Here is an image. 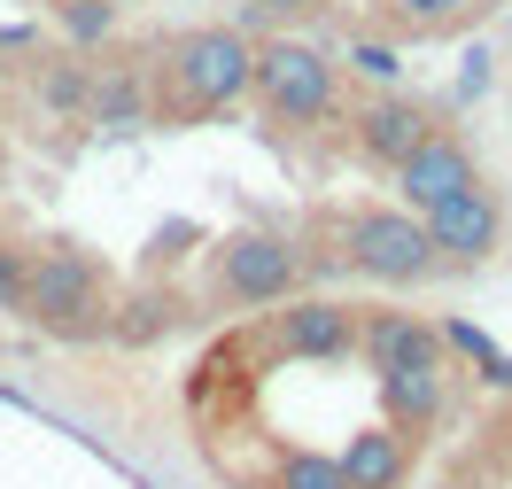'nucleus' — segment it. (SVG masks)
Returning <instances> with one entry per match:
<instances>
[{
    "label": "nucleus",
    "mask_w": 512,
    "mask_h": 489,
    "mask_svg": "<svg viewBox=\"0 0 512 489\" xmlns=\"http://www.w3.org/2000/svg\"><path fill=\"white\" fill-rule=\"evenodd\" d=\"M256 70V39L233 32V24H194V32H171L148 55V94L171 125H202V117H225L233 101L249 94Z\"/></svg>",
    "instance_id": "obj_1"
},
{
    "label": "nucleus",
    "mask_w": 512,
    "mask_h": 489,
    "mask_svg": "<svg viewBox=\"0 0 512 489\" xmlns=\"http://www.w3.org/2000/svg\"><path fill=\"white\" fill-rule=\"evenodd\" d=\"M249 94L280 132H319V125H334V117L350 109L342 63L319 55V47H303V39H264V47H256Z\"/></svg>",
    "instance_id": "obj_2"
},
{
    "label": "nucleus",
    "mask_w": 512,
    "mask_h": 489,
    "mask_svg": "<svg viewBox=\"0 0 512 489\" xmlns=\"http://www.w3.org/2000/svg\"><path fill=\"white\" fill-rule=\"evenodd\" d=\"M24 319L47 342H101L117 326L109 303V272L86 249H39L32 257V288H24Z\"/></svg>",
    "instance_id": "obj_3"
},
{
    "label": "nucleus",
    "mask_w": 512,
    "mask_h": 489,
    "mask_svg": "<svg viewBox=\"0 0 512 489\" xmlns=\"http://www.w3.org/2000/svg\"><path fill=\"white\" fill-rule=\"evenodd\" d=\"M342 257H350V272L381 280V288H427L443 272L435 241H427V218L419 210H388V202H365V210L342 218Z\"/></svg>",
    "instance_id": "obj_4"
},
{
    "label": "nucleus",
    "mask_w": 512,
    "mask_h": 489,
    "mask_svg": "<svg viewBox=\"0 0 512 489\" xmlns=\"http://www.w3.org/2000/svg\"><path fill=\"white\" fill-rule=\"evenodd\" d=\"M303 288V249H295L288 233L272 226H249L233 233V241H218V295L225 303H288V295Z\"/></svg>",
    "instance_id": "obj_5"
},
{
    "label": "nucleus",
    "mask_w": 512,
    "mask_h": 489,
    "mask_svg": "<svg viewBox=\"0 0 512 489\" xmlns=\"http://www.w3.org/2000/svg\"><path fill=\"white\" fill-rule=\"evenodd\" d=\"M419 218H427V241H435V257H443L450 272H474V264H489L505 249V195H497L489 179H474L466 195L435 202V210H419Z\"/></svg>",
    "instance_id": "obj_6"
},
{
    "label": "nucleus",
    "mask_w": 512,
    "mask_h": 489,
    "mask_svg": "<svg viewBox=\"0 0 512 489\" xmlns=\"http://www.w3.org/2000/svg\"><path fill=\"white\" fill-rule=\"evenodd\" d=\"M435 125H443V109L412 101V94H365L357 109H342V132H350L357 163H373V171H396Z\"/></svg>",
    "instance_id": "obj_7"
},
{
    "label": "nucleus",
    "mask_w": 512,
    "mask_h": 489,
    "mask_svg": "<svg viewBox=\"0 0 512 489\" xmlns=\"http://www.w3.org/2000/svg\"><path fill=\"white\" fill-rule=\"evenodd\" d=\"M474 179H481V156H474V140H466L458 125H435L412 156L396 163V195H404V210H435V202L466 195Z\"/></svg>",
    "instance_id": "obj_8"
},
{
    "label": "nucleus",
    "mask_w": 512,
    "mask_h": 489,
    "mask_svg": "<svg viewBox=\"0 0 512 489\" xmlns=\"http://www.w3.org/2000/svg\"><path fill=\"white\" fill-rule=\"evenodd\" d=\"M272 342H280V358H350L357 350V311L350 303H326V295H303V303H288L280 319H272Z\"/></svg>",
    "instance_id": "obj_9"
},
{
    "label": "nucleus",
    "mask_w": 512,
    "mask_h": 489,
    "mask_svg": "<svg viewBox=\"0 0 512 489\" xmlns=\"http://www.w3.org/2000/svg\"><path fill=\"white\" fill-rule=\"evenodd\" d=\"M357 350L373 358V373L388 365H443V334L412 311H357Z\"/></svg>",
    "instance_id": "obj_10"
},
{
    "label": "nucleus",
    "mask_w": 512,
    "mask_h": 489,
    "mask_svg": "<svg viewBox=\"0 0 512 489\" xmlns=\"http://www.w3.org/2000/svg\"><path fill=\"white\" fill-rule=\"evenodd\" d=\"M412 474V435L404 427H357L342 443V482L350 489H404Z\"/></svg>",
    "instance_id": "obj_11"
},
{
    "label": "nucleus",
    "mask_w": 512,
    "mask_h": 489,
    "mask_svg": "<svg viewBox=\"0 0 512 489\" xmlns=\"http://www.w3.org/2000/svg\"><path fill=\"white\" fill-rule=\"evenodd\" d=\"M381 412H388V427H404V435L435 427L443 420V365H388L381 373Z\"/></svg>",
    "instance_id": "obj_12"
},
{
    "label": "nucleus",
    "mask_w": 512,
    "mask_h": 489,
    "mask_svg": "<svg viewBox=\"0 0 512 489\" xmlns=\"http://www.w3.org/2000/svg\"><path fill=\"white\" fill-rule=\"evenodd\" d=\"M435 334H443V350H458V358L474 365V373L489 381V389H512V358L497 350V342H489V334H481L474 319H443Z\"/></svg>",
    "instance_id": "obj_13"
},
{
    "label": "nucleus",
    "mask_w": 512,
    "mask_h": 489,
    "mask_svg": "<svg viewBox=\"0 0 512 489\" xmlns=\"http://www.w3.org/2000/svg\"><path fill=\"white\" fill-rule=\"evenodd\" d=\"M272 489H350V482H342V458L288 451V458H280V474H272Z\"/></svg>",
    "instance_id": "obj_14"
},
{
    "label": "nucleus",
    "mask_w": 512,
    "mask_h": 489,
    "mask_svg": "<svg viewBox=\"0 0 512 489\" xmlns=\"http://www.w3.org/2000/svg\"><path fill=\"white\" fill-rule=\"evenodd\" d=\"M396 32H450L458 16H474V0H381Z\"/></svg>",
    "instance_id": "obj_15"
},
{
    "label": "nucleus",
    "mask_w": 512,
    "mask_h": 489,
    "mask_svg": "<svg viewBox=\"0 0 512 489\" xmlns=\"http://www.w3.org/2000/svg\"><path fill=\"white\" fill-rule=\"evenodd\" d=\"M24 288H32V257L24 249H0V311L24 319Z\"/></svg>",
    "instance_id": "obj_16"
},
{
    "label": "nucleus",
    "mask_w": 512,
    "mask_h": 489,
    "mask_svg": "<svg viewBox=\"0 0 512 489\" xmlns=\"http://www.w3.org/2000/svg\"><path fill=\"white\" fill-rule=\"evenodd\" d=\"M264 24H311V16H326L334 0H249Z\"/></svg>",
    "instance_id": "obj_17"
},
{
    "label": "nucleus",
    "mask_w": 512,
    "mask_h": 489,
    "mask_svg": "<svg viewBox=\"0 0 512 489\" xmlns=\"http://www.w3.org/2000/svg\"><path fill=\"white\" fill-rule=\"evenodd\" d=\"M350 70H357V78H373V86H396V47H373V39H365V47L350 55Z\"/></svg>",
    "instance_id": "obj_18"
}]
</instances>
